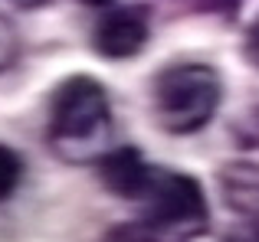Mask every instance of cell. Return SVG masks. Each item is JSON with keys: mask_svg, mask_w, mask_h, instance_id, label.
I'll return each mask as SVG.
<instances>
[{"mask_svg": "<svg viewBox=\"0 0 259 242\" xmlns=\"http://www.w3.org/2000/svg\"><path fill=\"white\" fill-rule=\"evenodd\" d=\"M99 177L108 193L121 200H138L151 177V164L138 147H118V151H108L99 157Z\"/></svg>", "mask_w": 259, "mask_h": 242, "instance_id": "obj_5", "label": "cell"}, {"mask_svg": "<svg viewBox=\"0 0 259 242\" xmlns=\"http://www.w3.org/2000/svg\"><path fill=\"white\" fill-rule=\"evenodd\" d=\"M82 4H85V7H112L115 0H82Z\"/></svg>", "mask_w": 259, "mask_h": 242, "instance_id": "obj_11", "label": "cell"}, {"mask_svg": "<svg viewBox=\"0 0 259 242\" xmlns=\"http://www.w3.org/2000/svg\"><path fill=\"white\" fill-rule=\"evenodd\" d=\"M112 134V105L108 92L92 76H69L53 89L46 141L63 160H95L105 154Z\"/></svg>", "mask_w": 259, "mask_h": 242, "instance_id": "obj_1", "label": "cell"}, {"mask_svg": "<svg viewBox=\"0 0 259 242\" xmlns=\"http://www.w3.org/2000/svg\"><path fill=\"white\" fill-rule=\"evenodd\" d=\"M223 82L207 63H174L154 76L151 105L154 121L167 134H194L210 125L220 108Z\"/></svg>", "mask_w": 259, "mask_h": 242, "instance_id": "obj_2", "label": "cell"}, {"mask_svg": "<svg viewBox=\"0 0 259 242\" xmlns=\"http://www.w3.org/2000/svg\"><path fill=\"white\" fill-rule=\"evenodd\" d=\"M135 203H141V219L164 236L187 242L210 226V203L203 187L190 173L151 167L148 187Z\"/></svg>", "mask_w": 259, "mask_h": 242, "instance_id": "obj_3", "label": "cell"}, {"mask_svg": "<svg viewBox=\"0 0 259 242\" xmlns=\"http://www.w3.org/2000/svg\"><path fill=\"white\" fill-rule=\"evenodd\" d=\"M17 52H20V36H17V26H13L10 20L4 17V13H0V72L13 66Z\"/></svg>", "mask_w": 259, "mask_h": 242, "instance_id": "obj_8", "label": "cell"}, {"mask_svg": "<svg viewBox=\"0 0 259 242\" xmlns=\"http://www.w3.org/2000/svg\"><path fill=\"white\" fill-rule=\"evenodd\" d=\"M13 4H17V7H30V10H33V7H43L46 0H13Z\"/></svg>", "mask_w": 259, "mask_h": 242, "instance_id": "obj_10", "label": "cell"}, {"mask_svg": "<svg viewBox=\"0 0 259 242\" xmlns=\"http://www.w3.org/2000/svg\"><path fill=\"white\" fill-rule=\"evenodd\" d=\"M20 177H23V157L13 147L0 144V203L13 197V190L20 187Z\"/></svg>", "mask_w": 259, "mask_h": 242, "instance_id": "obj_7", "label": "cell"}, {"mask_svg": "<svg viewBox=\"0 0 259 242\" xmlns=\"http://www.w3.org/2000/svg\"><path fill=\"white\" fill-rule=\"evenodd\" d=\"M243 49H246V59L259 69V17L253 20V26L246 30V43H243Z\"/></svg>", "mask_w": 259, "mask_h": 242, "instance_id": "obj_9", "label": "cell"}, {"mask_svg": "<svg viewBox=\"0 0 259 242\" xmlns=\"http://www.w3.org/2000/svg\"><path fill=\"white\" fill-rule=\"evenodd\" d=\"M148 30L145 7H112L92 30V49L102 59H132L145 49Z\"/></svg>", "mask_w": 259, "mask_h": 242, "instance_id": "obj_4", "label": "cell"}, {"mask_svg": "<svg viewBox=\"0 0 259 242\" xmlns=\"http://www.w3.org/2000/svg\"><path fill=\"white\" fill-rule=\"evenodd\" d=\"M102 242H177L171 236H164L161 229H154V226H148L145 219H138V223H125V226H115L112 232H105Z\"/></svg>", "mask_w": 259, "mask_h": 242, "instance_id": "obj_6", "label": "cell"}]
</instances>
